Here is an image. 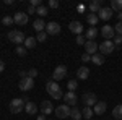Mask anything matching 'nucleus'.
<instances>
[{"label":"nucleus","mask_w":122,"mask_h":120,"mask_svg":"<svg viewBox=\"0 0 122 120\" xmlns=\"http://www.w3.org/2000/svg\"><path fill=\"white\" fill-rule=\"evenodd\" d=\"M91 62H93L94 65H103L104 63V55H101V54H94V55H91Z\"/></svg>","instance_id":"27"},{"label":"nucleus","mask_w":122,"mask_h":120,"mask_svg":"<svg viewBox=\"0 0 122 120\" xmlns=\"http://www.w3.org/2000/svg\"><path fill=\"white\" fill-rule=\"evenodd\" d=\"M13 21H15L16 24H26V23H28V13H25V11H16L15 16H13Z\"/></svg>","instance_id":"13"},{"label":"nucleus","mask_w":122,"mask_h":120,"mask_svg":"<svg viewBox=\"0 0 122 120\" xmlns=\"http://www.w3.org/2000/svg\"><path fill=\"white\" fill-rule=\"evenodd\" d=\"M31 7H34V8H39L42 3H41V0H31V3H29Z\"/></svg>","instance_id":"39"},{"label":"nucleus","mask_w":122,"mask_h":120,"mask_svg":"<svg viewBox=\"0 0 122 120\" xmlns=\"http://www.w3.org/2000/svg\"><path fill=\"white\" fill-rule=\"evenodd\" d=\"M47 36H49V34H47L46 31H42V33H38V36H36V41H38V42H46V41H47Z\"/></svg>","instance_id":"31"},{"label":"nucleus","mask_w":122,"mask_h":120,"mask_svg":"<svg viewBox=\"0 0 122 120\" xmlns=\"http://www.w3.org/2000/svg\"><path fill=\"white\" fill-rule=\"evenodd\" d=\"M112 8L111 7H101V10L98 11V16H99V19H104V21H107V19L112 18Z\"/></svg>","instance_id":"9"},{"label":"nucleus","mask_w":122,"mask_h":120,"mask_svg":"<svg viewBox=\"0 0 122 120\" xmlns=\"http://www.w3.org/2000/svg\"><path fill=\"white\" fill-rule=\"evenodd\" d=\"M38 120H46V117H44V115H41V117H38Z\"/></svg>","instance_id":"47"},{"label":"nucleus","mask_w":122,"mask_h":120,"mask_svg":"<svg viewBox=\"0 0 122 120\" xmlns=\"http://www.w3.org/2000/svg\"><path fill=\"white\" fill-rule=\"evenodd\" d=\"M111 8H112V11H122V0H112Z\"/></svg>","instance_id":"29"},{"label":"nucleus","mask_w":122,"mask_h":120,"mask_svg":"<svg viewBox=\"0 0 122 120\" xmlns=\"http://www.w3.org/2000/svg\"><path fill=\"white\" fill-rule=\"evenodd\" d=\"M25 104L26 102L23 101V99H20V97H16V99H11V102H10V112L11 114H20L21 110H25Z\"/></svg>","instance_id":"3"},{"label":"nucleus","mask_w":122,"mask_h":120,"mask_svg":"<svg viewBox=\"0 0 122 120\" xmlns=\"http://www.w3.org/2000/svg\"><path fill=\"white\" fill-rule=\"evenodd\" d=\"M88 76H90V68H88V67H80V68L76 70V78H80V80H88Z\"/></svg>","instance_id":"18"},{"label":"nucleus","mask_w":122,"mask_h":120,"mask_svg":"<svg viewBox=\"0 0 122 120\" xmlns=\"http://www.w3.org/2000/svg\"><path fill=\"white\" fill-rule=\"evenodd\" d=\"M98 49H99V46L96 44V41H86V42H85V50H86V54H90V55L98 54V52H96Z\"/></svg>","instance_id":"11"},{"label":"nucleus","mask_w":122,"mask_h":120,"mask_svg":"<svg viewBox=\"0 0 122 120\" xmlns=\"http://www.w3.org/2000/svg\"><path fill=\"white\" fill-rule=\"evenodd\" d=\"M68 29H70V33H75V34H81L83 33V24L80 23V21H70V24H68Z\"/></svg>","instance_id":"15"},{"label":"nucleus","mask_w":122,"mask_h":120,"mask_svg":"<svg viewBox=\"0 0 122 120\" xmlns=\"http://www.w3.org/2000/svg\"><path fill=\"white\" fill-rule=\"evenodd\" d=\"M56 115L59 117V119H67V117H70V106L60 104V106L56 109Z\"/></svg>","instance_id":"7"},{"label":"nucleus","mask_w":122,"mask_h":120,"mask_svg":"<svg viewBox=\"0 0 122 120\" xmlns=\"http://www.w3.org/2000/svg\"><path fill=\"white\" fill-rule=\"evenodd\" d=\"M114 46H121L122 44V36H119V34H117V36H114Z\"/></svg>","instance_id":"37"},{"label":"nucleus","mask_w":122,"mask_h":120,"mask_svg":"<svg viewBox=\"0 0 122 120\" xmlns=\"http://www.w3.org/2000/svg\"><path fill=\"white\" fill-rule=\"evenodd\" d=\"M20 78H28V72H20Z\"/></svg>","instance_id":"43"},{"label":"nucleus","mask_w":122,"mask_h":120,"mask_svg":"<svg viewBox=\"0 0 122 120\" xmlns=\"http://www.w3.org/2000/svg\"><path fill=\"white\" fill-rule=\"evenodd\" d=\"M106 109H107L106 102L104 101H98L96 104H94V107H93V112L96 114V115H103L104 112H106Z\"/></svg>","instance_id":"17"},{"label":"nucleus","mask_w":122,"mask_h":120,"mask_svg":"<svg viewBox=\"0 0 122 120\" xmlns=\"http://www.w3.org/2000/svg\"><path fill=\"white\" fill-rule=\"evenodd\" d=\"M81 115H83V119H91V117L94 115V112H93L91 107H86V106H85L83 110H81Z\"/></svg>","instance_id":"28"},{"label":"nucleus","mask_w":122,"mask_h":120,"mask_svg":"<svg viewBox=\"0 0 122 120\" xmlns=\"http://www.w3.org/2000/svg\"><path fill=\"white\" fill-rule=\"evenodd\" d=\"M46 33H47V34H51V36H57V34L60 33V24L56 23V21L47 23V24H46Z\"/></svg>","instance_id":"8"},{"label":"nucleus","mask_w":122,"mask_h":120,"mask_svg":"<svg viewBox=\"0 0 122 120\" xmlns=\"http://www.w3.org/2000/svg\"><path fill=\"white\" fill-rule=\"evenodd\" d=\"M8 41H11V42H15L16 46H20V44H25V34L21 33V31H16V29H13V31H10L8 33Z\"/></svg>","instance_id":"2"},{"label":"nucleus","mask_w":122,"mask_h":120,"mask_svg":"<svg viewBox=\"0 0 122 120\" xmlns=\"http://www.w3.org/2000/svg\"><path fill=\"white\" fill-rule=\"evenodd\" d=\"M36 44H38L36 37L29 36V37H26V39H25V47H26V49H34V47H36Z\"/></svg>","instance_id":"23"},{"label":"nucleus","mask_w":122,"mask_h":120,"mask_svg":"<svg viewBox=\"0 0 122 120\" xmlns=\"http://www.w3.org/2000/svg\"><path fill=\"white\" fill-rule=\"evenodd\" d=\"M49 7L51 8H59V0H49Z\"/></svg>","instance_id":"40"},{"label":"nucleus","mask_w":122,"mask_h":120,"mask_svg":"<svg viewBox=\"0 0 122 120\" xmlns=\"http://www.w3.org/2000/svg\"><path fill=\"white\" fill-rule=\"evenodd\" d=\"M114 31H116V33H117L119 36H122V21H119V23H117V24L114 26Z\"/></svg>","instance_id":"35"},{"label":"nucleus","mask_w":122,"mask_h":120,"mask_svg":"<svg viewBox=\"0 0 122 120\" xmlns=\"http://www.w3.org/2000/svg\"><path fill=\"white\" fill-rule=\"evenodd\" d=\"M98 102V99H96V94L94 92H86V94H83V104L86 106V107H91L94 104Z\"/></svg>","instance_id":"10"},{"label":"nucleus","mask_w":122,"mask_h":120,"mask_svg":"<svg viewBox=\"0 0 122 120\" xmlns=\"http://www.w3.org/2000/svg\"><path fill=\"white\" fill-rule=\"evenodd\" d=\"M25 110L28 112L29 115H34V114L38 112V106H36L33 101H29V102H26V104H25Z\"/></svg>","instance_id":"20"},{"label":"nucleus","mask_w":122,"mask_h":120,"mask_svg":"<svg viewBox=\"0 0 122 120\" xmlns=\"http://www.w3.org/2000/svg\"><path fill=\"white\" fill-rule=\"evenodd\" d=\"M33 28L36 29V31H38V33H42V31H44V28H46V23H44V19H34V21H33Z\"/></svg>","instance_id":"21"},{"label":"nucleus","mask_w":122,"mask_h":120,"mask_svg":"<svg viewBox=\"0 0 122 120\" xmlns=\"http://www.w3.org/2000/svg\"><path fill=\"white\" fill-rule=\"evenodd\" d=\"M28 76L29 78H36V76H38V70H36V68H29Z\"/></svg>","instance_id":"36"},{"label":"nucleus","mask_w":122,"mask_h":120,"mask_svg":"<svg viewBox=\"0 0 122 120\" xmlns=\"http://www.w3.org/2000/svg\"><path fill=\"white\" fill-rule=\"evenodd\" d=\"M96 36H98V29H96V26L88 28V29H86V33H85V37H86L88 41H94Z\"/></svg>","instance_id":"19"},{"label":"nucleus","mask_w":122,"mask_h":120,"mask_svg":"<svg viewBox=\"0 0 122 120\" xmlns=\"http://www.w3.org/2000/svg\"><path fill=\"white\" fill-rule=\"evenodd\" d=\"M116 46H114L112 41H103L101 44H99V50H101V55H109V54H112Z\"/></svg>","instance_id":"5"},{"label":"nucleus","mask_w":122,"mask_h":120,"mask_svg":"<svg viewBox=\"0 0 122 120\" xmlns=\"http://www.w3.org/2000/svg\"><path fill=\"white\" fill-rule=\"evenodd\" d=\"M41 112H42V115H49V114H52V112H54V106H52V102H51V101H42V102H41Z\"/></svg>","instance_id":"16"},{"label":"nucleus","mask_w":122,"mask_h":120,"mask_svg":"<svg viewBox=\"0 0 122 120\" xmlns=\"http://www.w3.org/2000/svg\"><path fill=\"white\" fill-rule=\"evenodd\" d=\"M64 101H65V104L68 106H75L76 101H78V97H76V92L75 91H67L65 94H64Z\"/></svg>","instance_id":"12"},{"label":"nucleus","mask_w":122,"mask_h":120,"mask_svg":"<svg viewBox=\"0 0 122 120\" xmlns=\"http://www.w3.org/2000/svg\"><path fill=\"white\" fill-rule=\"evenodd\" d=\"M20 57H25L26 55V47H21V46H16V50H15Z\"/></svg>","instance_id":"34"},{"label":"nucleus","mask_w":122,"mask_h":120,"mask_svg":"<svg viewBox=\"0 0 122 120\" xmlns=\"http://www.w3.org/2000/svg\"><path fill=\"white\" fill-rule=\"evenodd\" d=\"M117 18H119V21H122V11H119V13H117Z\"/></svg>","instance_id":"46"},{"label":"nucleus","mask_w":122,"mask_h":120,"mask_svg":"<svg viewBox=\"0 0 122 120\" xmlns=\"http://www.w3.org/2000/svg\"><path fill=\"white\" fill-rule=\"evenodd\" d=\"M2 23H3L5 26H11L15 21H13V16H3V18H2Z\"/></svg>","instance_id":"33"},{"label":"nucleus","mask_w":122,"mask_h":120,"mask_svg":"<svg viewBox=\"0 0 122 120\" xmlns=\"http://www.w3.org/2000/svg\"><path fill=\"white\" fill-rule=\"evenodd\" d=\"M65 76H67V67L65 65H57L54 73H52V80H54V81H60V80H64Z\"/></svg>","instance_id":"4"},{"label":"nucleus","mask_w":122,"mask_h":120,"mask_svg":"<svg viewBox=\"0 0 122 120\" xmlns=\"http://www.w3.org/2000/svg\"><path fill=\"white\" fill-rule=\"evenodd\" d=\"M46 91L49 92V96H51L52 99H62V97H64L60 86H59L57 81H54V80H51V81L46 83Z\"/></svg>","instance_id":"1"},{"label":"nucleus","mask_w":122,"mask_h":120,"mask_svg":"<svg viewBox=\"0 0 122 120\" xmlns=\"http://www.w3.org/2000/svg\"><path fill=\"white\" fill-rule=\"evenodd\" d=\"M81 60H83L85 63H86V62H90V60H91V55H90V54H86V52H85L83 55H81Z\"/></svg>","instance_id":"42"},{"label":"nucleus","mask_w":122,"mask_h":120,"mask_svg":"<svg viewBox=\"0 0 122 120\" xmlns=\"http://www.w3.org/2000/svg\"><path fill=\"white\" fill-rule=\"evenodd\" d=\"M81 117H83V115H81V110H80L78 107H72V109H70V119L80 120Z\"/></svg>","instance_id":"25"},{"label":"nucleus","mask_w":122,"mask_h":120,"mask_svg":"<svg viewBox=\"0 0 122 120\" xmlns=\"http://www.w3.org/2000/svg\"><path fill=\"white\" fill-rule=\"evenodd\" d=\"M3 70H5V62H3V60H0V73H2Z\"/></svg>","instance_id":"45"},{"label":"nucleus","mask_w":122,"mask_h":120,"mask_svg":"<svg viewBox=\"0 0 122 120\" xmlns=\"http://www.w3.org/2000/svg\"><path fill=\"white\" fill-rule=\"evenodd\" d=\"M67 88H68V91H75L76 88H78V81H76V80H70V81L67 83Z\"/></svg>","instance_id":"32"},{"label":"nucleus","mask_w":122,"mask_h":120,"mask_svg":"<svg viewBox=\"0 0 122 120\" xmlns=\"http://www.w3.org/2000/svg\"><path fill=\"white\" fill-rule=\"evenodd\" d=\"M114 28L112 26H109V24H106V26H103V29H101V34H103V37L106 39V41H111V39H114Z\"/></svg>","instance_id":"14"},{"label":"nucleus","mask_w":122,"mask_h":120,"mask_svg":"<svg viewBox=\"0 0 122 120\" xmlns=\"http://www.w3.org/2000/svg\"><path fill=\"white\" fill-rule=\"evenodd\" d=\"M26 13H31V15H33V13H36V8L29 5V8H28V11H26Z\"/></svg>","instance_id":"44"},{"label":"nucleus","mask_w":122,"mask_h":120,"mask_svg":"<svg viewBox=\"0 0 122 120\" xmlns=\"http://www.w3.org/2000/svg\"><path fill=\"white\" fill-rule=\"evenodd\" d=\"M112 117L116 120H122V104H117L112 109Z\"/></svg>","instance_id":"24"},{"label":"nucleus","mask_w":122,"mask_h":120,"mask_svg":"<svg viewBox=\"0 0 122 120\" xmlns=\"http://www.w3.org/2000/svg\"><path fill=\"white\" fill-rule=\"evenodd\" d=\"M18 86H20V89L21 91H25V92H28V91H31L33 89V86H34V80L33 78H21L20 80V83H18Z\"/></svg>","instance_id":"6"},{"label":"nucleus","mask_w":122,"mask_h":120,"mask_svg":"<svg viewBox=\"0 0 122 120\" xmlns=\"http://www.w3.org/2000/svg\"><path fill=\"white\" fill-rule=\"evenodd\" d=\"M36 13H38L39 16H46L47 13H49V8H47V7H44V5H41L39 8H36Z\"/></svg>","instance_id":"30"},{"label":"nucleus","mask_w":122,"mask_h":120,"mask_svg":"<svg viewBox=\"0 0 122 120\" xmlns=\"http://www.w3.org/2000/svg\"><path fill=\"white\" fill-rule=\"evenodd\" d=\"M86 21H88V24L96 26V24H98V21H99V16H98L96 13H88V15H86Z\"/></svg>","instance_id":"22"},{"label":"nucleus","mask_w":122,"mask_h":120,"mask_svg":"<svg viewBox=\"0 0 122 120\" xmlns=\"http://www.w3.org/2000/svg\"><path fill=\"white\" fill-rule=\"evenodd\" d=\"M85 10H86V5H85V3L76 5V11H78V13H85Z\"/></svg>","instance_id":"38"},{"label":"nucleus","mask_w":122,"mask_h":120,"mask_svg":"<svg viewBox=\"0 0 122 120\" xmlns=\"http://www.w3.org/2000/svg\"><path fill=\"white\" fill-rule=\"evenodd\" d=\"M85 42H86V41L83 39V36H81V34H80V36H76V44H78V46H83Z\"/></svg>","instance_id":"41"},{"label":"nucleus","mask_w":122,"mask_h":120,"mask_svg":"<svg viewBox=\"0 0 122 120\" xmlns=\"http://www.w3.org/2000/svg\"><path fill=\"white\" fill-rule=\"evenodd\" d=\"M99 10H101V0H93L90 3V11L91 13H98Z\"/></svg>","instance_id":"26"}]
</instances>
